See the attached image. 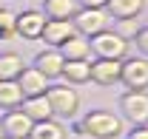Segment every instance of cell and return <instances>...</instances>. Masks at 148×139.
Masks as SVG:
<instances>
[{
  "label": "cell",
  "mask_w": 148,
  "mask_h": 139,
  "mask_svg": "<svg viewBox=\"0 0 148 139\" xmlns=\"http://www.w3.org/2000/svg\"><path fill=\"white\" fill-rule=\"evenodd\" d=\"M17 85H20V91H23V99H26V97H40V94H46L49 80H46L34 65H23V71L17 74Z\"/></svg>",
  "instance_id": "30bf717a"
},
{
  "label": "cell",
  "mask_w": 148,
  "mask_h": 139,
  "mask_svg": "<svg viewBox=\"0 0 148 139\" xmlns=\"http://www.w3.org/2000/svg\"><path fill=\"white\" fill-rule=\"evenodd\" d=\"M71 34H77V29H74L71 20H49L46 17V26H43V31H40V40H46L49 48H60Z\"/></svg>",
  "instance_id": "9c48e42d"
},
{
  "label": "cell",
  "mask_w": 148,
  "mask_h": 139,
  "mask_svg": "<svg viewBox=\"0 0 148 139\" xmlns=\"http://www.w3.org/2000/svg\"><path fill=\"white\" fill-rule=\"evenodd\" d=\"M29 139H66V128L51 117V119H43L32 125V134Z\"/></svg>",
  "instance_id": "ac0fdd59"
},
{
  "label": "cell",
  "mask_w": 148,
  "mask_h": 139,
  "mask_svg": "<svg viewBox=\"0 0 148 139\" xmlns=\"http://www.w3.org/2000/svg\"><path fill=\"white\" fill-rule=\"evenodd\" d=\"M77 9H80L77 0H43V9L40 12L49 20H71Z\"/></svg>",
  "instance_id": "e0dca14e"
},
{
  "label": "cell",
  "mask_w": 148,
  "mask_h": 139,
  "mask_svg": "<svg viewBox=\"0 0 148 139\" xmlns=\"http://www.w3.org/2000/svg\"><path fill=\"white\" fill-rule=\"evenodd\" d=\"M20 111H23L32 122L51 119V105H49V99H46V94H40V97H26V99L20 102Z\"/></svg>",
  "instance_id": "5bb4252c"
},
{
  "label": "cell",
  "mask_w": 148,
  "mask_h": 139,
  "mask_svg": "<svg viewBox=\"0 0 148 139\" xmlns=\"http://www.w3.org/2000/svg\"><path fill=\"white\" fill-rule=\"evenodd\" d=\"M23 102V91H20L17 80H0V108H17Z\"/></svg>",
  "instance_id": "d6986e66"
},
{
  "label": "cell",
  "mask_w": 148,
  "mask_h": 139,
  "mask_svg": "<svg viewBox=\"0 0 148 139\" xmlns=\"http://www.w3.org/2000/svg\"><path fill=\"white\" fill-rule=\"evenodd\" d=\"M0 139H3V131H0Z\"/></svg>",
  "instance_id": "83f0119b"
},
{
  "label": "cell",
  "mask_w": 148,
  "mask_h": 139,
  "mask_svg": "<svg viewBox=\"0 0 148 139\" xmlns=\"http://www.w3.org/2000/svg\"><path fill=\"white\" fill-rule=\"evenodd\" d=\"M145 9V0H108L106 12L111 20H125V17H137Z\"/></svg>",
  "instance_id": "2e32d148"
},
{
  "label": "cell",
  "mask_w": 148,
  "mask_h": 139,
  "mask_svg": "<svg viewBox=\"0 0 148 139\" xmlns=\"http://www.w3.org/2000/svg\"><path fill=\"white\" fill-rule=\"evenodd\" d=\"M128 139H148V122L145 125H134V131L128 134Z\"/></svg>",
  "instance_id": "cb8c5ba5"
},
{
  "label": "cell",
  "mask_w": 148,
  "mask_h": 139,
  "mask_svg": "<svg viewBox=\"0 0 148 139\" xmlns=\"http://www.w3.org/2000/svg\"><path fill=\"white\" fill-rule=\"evenodd\" d=\"M131 40L137 43L140 54H143V57H148V26H140V29H137V34L131 37Z\"/></svg>",
  "instance_id": "603a6c76"
},
{
  "label": "cell",
  "mask_w": 148,
  "mask_h": 139,
  "mask_svg": "<svg viewBox=\"0 0 148 139\" xmlns=\"http://www.w3.org/2000/svg\"><path fill=\"white\" fill-rule=\"evenodd\" d=\"M63 54L60 48H46V51H40L34 57V68L46 77V80H57L60 77V71H63Z\"/></svg>",
  "instance_id": "7c38bea8"
},
{
  "label": "cell",
  "mask_w": 148,
  "mask_h": 139,
  "mask_svg": "<svg viewBox=\"0 0 148 139\" xmlns=\"http://www.w3.org/2000/svg\"><path fill=\"white\" fill-rule=\"evenodd\" d=\"M23 57L14 51H6L0 54V80H17V74L23 71Z\"/></svg>",
  "instance_id": "ffe728a7"
},
{
  "label": "cell",
  "mask_w": 148,
  "mask_h": 139,
  "mask_svg": "<svg viewBox=\"0 0 148 139\" xmlns=\"http://www.w3.org/2000/svg\"><path fill=\"white\" fill-rule=\"evenodd\" d=\"M3 6H6V0H0V9H3Z\"/></svg>",
  "instance_id": "4316f807"
},
{
  "label": "cell",
  "mask_w": 148,
  "mask_h": 139,
  "mask_svg": "<svg viewBox=\"0 0 148 139\" xmlns=\"http://www.w3.org/2000/svg\"><path fill=\"white\" fill-rule=\"evenodd\" d=\"M60 77L69 82V85H83L91 80V60H66Z\"/></svg>",
  "instance_id": "4fadbf2b"
},
{
  "label": "cell",
  "mask_w": 148,
  "mask_h": 139,
  "mask_svg": "<svg viewBox=\"0 0 148 139\" xmlns=\"http://www.w3.org/2000/svg\"><path fill=\"white\" fill-rule=\"evenodd\" d=\"M3 139H20V136H3Z\"/></svg>",
  "instance_id": "484cf974"
},
{
  "label": "cell",
  "mask_w": 148,
  "mask_h": 139,
  "mask_svg": "<svg viewBox=\"0 0 148 139\" xmlns=\"http://www.w3.org/2000/svg\"><path fill=\"white\" fill-rule=\"evenodd\" d=\"M137 29H140V23L134 17H125V20H120V29H114L120 37H125V40H131V37L137 34Z\"/></svg>",
  "instance_id": "7402d4cb"
},
{
  "label": "cell",
  "mask_w": 148,
  "mask_h": 139,
  "mask_svg": "<svg viewBox=\"0 0 148 139\" xmlns=\"http://www.w3.org/2000/svg\"><path fill=\"white\" fill-rule=\"evenodd\" d=\"M14 20H17L14 12H9L6 6L0 9V40H12L14 37Z\"/></svg>",
  "instance_id": "44dd1931"
},
{
  "label": "cell",
  "mask_w": 148,
  "mask_h": 139,
  "mask_svg": "<svg viewBox=\"0 0 148 139\" xmlns=\"http://www.w3.org/2000/svg\"><path fill=\"white\" fill-rule=\"evenodd\" d=\"M63 60H91V46H88V37L83 34H71L63 46H60Z\"/></svg>",
  "instance_id": "9a60e30c"
},
{
  "label": "cell",
  "mask_w": 148,
  "mask_h": 139,
  "mask_svg": "<svg viewBox=\"0 0 148 139\" xmlns=\"http://www.w3.org/2000/svg\"><path fill=\"white\" fill-rule=\"evenodd\" d=\"M46 99L51 105V117H60V119H71L80 111V94L69 85H51L46 88Z\"/></svg>",
  "instance_id": "3957f363"
},
{
  "label": "cell",
  "mask_w": 148,
  "mask_h": 139,
  "mask_svg": "<svg viewBox=\"0 0 148 139\" xmlns=\"http://www.w3.org/2000/svg\"><path fill=\"white\" fill-rule=\"evenodd\" d=\"M125 128V119L114 111H106V108H97V111H88L83 119H80V131L86 136L94 139H117Z\"/></svg>",
  "instance_id": "6da1fadb"
},
{
  "label": "cell",
  "mask_w": 148,
  "mask_h": 139,
  "mask_svg": "<svg viewBox=\"0 0 148 139\" xmlns=\"http://www.w3.org/2000/svg\"><path fill=\"white\" fill-rule=\"evenodd\" d=\"M120 111H123V119H128L131 125H145L148 122V91L128 88L120 97Z\"/></svg>",
  "instance_id": "5b68a950"
},
{
  "label": "cell",
  "mask_w": 148,
  "mask_h": 139,
  "mask_svg": "<svg viewBox=\"0 0 148 139\" xmlns=\"http://www.w3.org/2000/svg\"><path fill=\"white\" fill-rule=\"evenodd\" d=\"M83 9H106V3L108 0H77Z\"/></svg>",
  "instance_id": "d4e9b609"
},
{
  "label": "cell",
  "mask_w": 148,
  "mask_h": 139,
  "mask_svg": "<svg viewBox=\"0 0 148 139\" xmlns=\"http://www.w3.org/2000/svg\"><path fill=\"white\" fill-rule=\"evenodd\" d=\"M120 82H123L125 88H134V91H145V88H148V57H131V60H123Z\"/></svg>",
  "instance_id": "8992f818"
},
{
  "label": "cell",
  "mask_w": 148,
  "mask_h": 139,
  "mask_svg": "<svg viewBox=\"0 0 148 139\" xmlns=\"http://www.w3.org/2000/svg\"><path fill=\"white\" fill-rule=\"evenodd\" d=\"M88 46H91V54L97 60H125V54H128V40L120 37L114 29L94 34L88 40Z\"/></svg>",
  "instance_id": "7a4b0ae2"
},
{
  "label": "cell",
  "mask_w": 148,
  "mask_h": 139,
  "mask_svg": "<svg viewBox=\"0 0 148 139\" xmlns=\"http://www.w3.org/2000/svg\"><path fill=\"white\" fill-rule=\"evenodd\" d=\"M43 26H46V14L40 9H23L14 20V34L23 40H40Z\"/></svg>",
  "instance_id": "52a82bcc"
},
{
  "label": "cell",
  "mask_w": 148,
  "mask_h": 139,
  "mask_svg": "<svg viewBox=\"0 0 148 139\" xmlns=\"http://www.w3.org/2000/svg\"><path fill=\"white\" fill-rule=\"evenodd\" d=\"M32 125L34 122L29 119L23 111L17 108H9L3 117H0V131H3V136H20V139H29V134H32Z\"/></svg>",
  "instance_id": "ba28073f"
},
{
  "label": "cell",
  "mask_w": 148,
  "mask_h": 139,
  "mask_svg": "<svg viewBox=\"0 0 148 139\" xmlns=\"http://www.w3.org/2000/svg\"><path fill=\"white\" fill-rule=\"evenodd\" d=\"M120 68H123V60H91V80L97 85H114L120 82Z\"/></svg>",
  "instance_id": "8fae6325"
},
{
  "label": "cell",
  "mask_w": 148,
  "mask_h": 139,
  "mask_svg": "<svg viewBox=\"0 0 148 139\" xmlns=\"http://www.w3.org/2000/svg\"><path fill=\"white\" fill-rule=\"evenodd\" d=\"M71 23H74V29H77V34L88 37V40H91L94 34L111 29V17H108L106 9H83V6H80V9L74 12Z\"/></svg>",
  "instance_id": "277c9868"
}]
</instances>
